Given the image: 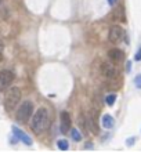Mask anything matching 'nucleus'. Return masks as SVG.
Returning a JSON list of instances; mask_svg holds the SVG:
<instances>
[{
    "label": "nucleus",
    "instance_id": "obj_1",
    "mask_svg": "<svg viewBox=\"0 0 141 152\" xmlns=\"http://www.w3.org/2000/svg\"><path fill=\"white\" fill-rule=\"evenodd\" d=\"M50 126V116H48V111L46 108H39L36 113L33 115L32 122H31V127L36 134H40L42 132H45L46 129Z\"/></svg>",
    "mask_w": 141,
    "mask_h": 152
},
{
    "label": "nucleus",
    "instance_id": "obj_2",
    "mask_svg": "<svg viewBox=\"0 0 141 152\" xmlns=\"http://www.w3.org/2000/svg\"><path fill=\"white\" fill-rule=\"evenodd\" d=\"M21 100V90L18 87H11L8 88L7 94L4 97V108L6 111L11 112L14 111V108H17V105Z\"/></svg>",
    "mask_w": 141,
    "mask_h": 152
},
{
    "label": "nucleus",
    "instance_id": "obj_3",
    "mask_svg": "<svg viewBox=\"0 0 141 152\" xmlns=\"http://www.w3.org/2000/svg\"><path fill=\"white\" fill-rule=\"evenodd\" d=\"M33 113V104L31 101H24L17 111V120L20 123H26Z\"/></svg>",
    "mask_w": 141,
    "mask_h": 152
},
{
    "label": "nucleus",
    "instance_id": "obj_4",
    "mask_svg": "<svg viewBox=\"0 0 141 152\" xmlns=\"http://www.w3.org/2000/svg\"><path fill=\"white\" fill-rule=\"evenodd\" d=\"M12 80H14V73L11 71H8V69L0 71V90L7 88L12 83Z\"/></svg>",
    "mask_w": 141,
    "mask_h": 152
},
{
    "label": "nucleus",
    "instance_id": "obj_5",
    "mask_svg": "<svg viewBox=\"0 0 141 152\" xmlns=\"http://www.w3.org/2000/svg\"><path fill=\"white\" fill-rule=\"evenodd\" d=\"M61 118V133H68L71 130V126H72V119H71V115H69L66 111H62L60 115Z\"/></svg>",
    "mask_w": 141,
    "mask_h": 152
},
{
    "label": "nucleus",
    "instance_id": "obj_6",
    "mask_svg": "<svg viewBox=\"0 0 141 152\" xmlns=\"http://www.w3.org/2000/svg\"><path fill=\"white\" fill-rule=\"evenodd\" d=\"M122 36H123V29L119 26V25H113L112 28H111V31H109V42L111 43H116V42H119V40L122 39Z\"/></svg>",
    "mask_w": 141,
    "mask_h": 152
},
{
    "label": "nucleus",
    "instance_id": "obj_7",
    "mask_svg": "<svg viewBox=\"0 0 141 152\" xmlns=\"http://www.w3.org/2000/svg\"><path fill=\"white\" fill-rule=\"evenodd\" d=\"M12 133H14V136L18 138L20 141H22L24 144H26V145H31L32 144V138L26 134V133H24L22 130H21L20 127H17V126H12Z\"/></svg>",
    "mask_w": 141,
    "mask_h": 152
},
{
    "label": "nucleus",
    "instance_id": "obj_8",
    "mask_svg": "<svg viewBox=\"0 0 141 152\" xmlns=\"http://www.w3.org/2000/svg\"><path fill=\"white\" fill-rule=\"evenodd\" d=\"M101 75H104L108 79H115L116 77V71L111 64L105 62V64L101 65Z\"/></svg>",
    "mask_w": 141,
    "mask_h": 152
},
{
    "label": "nucleus",
    "instance_id": "obj_9",
    "mask_svg": "<svg viewBox=\"0 0 141 152\" xmlns=\"http://www.w3.org/2000/svg\"><path fill=\"white\" fill-rule=\"evenodd\" d=\"M108 57L112 62H121V61H123V58H125V54H123V51L119 50V48H112V50L108 51Z\"/></svg>",
    "mask_w": 141,
    "mask_h": 152
},
{
    "label": "nucleus",
    "instance_id": "obj_10",
    "mask_svg": "<svg viewBox=\"0 0 141 152\" xmlns=\"http://www.w3.org/2000/svg\"><path fill=\"white\" fill-rule=\"evenodd\" d=\"M112 20L121 21V22H126V14L123 7H115L112 11Z\"/></svg>",
    "mask_w": 141,
    "mask_h": 152
},
{
    "label": "nucleus",
    "instance_id": "obj_11",
    "mask_svg": "<svg viewBox=\"0 0 141 152\" xmlns=\"http://www.w3.org/2000/svg\"><path fill=\"white\" fill-rule=\"evenodd\" d=\"M101 123H102V127L104 129H112L113 124H115V120L111 115H104L102 119H101Z\"/></svg>",
    "mask_w": 141,
    "mask_h": 152
},
{
    "label": "nucleus",
    "instance_id": "obj_12",
    "mask_svg": "<svg viewBox=\"0 0 141 152\" xmlns=\"http://www.w3.org/2000/svg\"><path fill=\"white\" fill-rule=\"evenodd\" d=\"M90 127H91V130H93L94 134H97L98 133V124H97V118H96V112L91 113V116H90Z\"/></svg>",
    "mask_w": 141,
    "mask_h": 152
},
{
    "label": "nucleus",
    "instance_id": "obj_13",
    "mask_svg": "<svg viewBox=\"0 0 141 152\" xmlns=\"http://www.w3.org/2000/svg\"><path fill=\"white\" fill-rule=\"evenodd\" d=\"M79 124H80V127L83 129V132H85V134H87V129H89V123H87V120L85 119V115L83 113H80V116H79Z\"/></svg>",
    "mask_w": 141,
    "mask_h": 152
},
{
    "label": "nucleus",
    "instance_id": "obj_14",
    "mask_svg": "<svg viewBox=\"0 0 141 152\" xmlns=\"http://www.w3.org/2000/svg\"><path fill=\"white\" fill-rule=\"evenodd\" d=\"M69 133H71V137H72L75 141H80L82 140V134L79 133V130H77V129H71V130H69Z\"/></svg>",
    "mask_w": 141,
    "mask_h": 152
},
{
    "label": "nucleus",
    "instance_id": "obj_15",
    "mask_svg": "<svg viewBox=\"0 0 141 152\" xmlns=\"http://www.w3.org/2000/svg\"><path fill=\"white\" fill-rule=\"evenodd\" d=\"M115 101H116V94H108V96L105 97V102L109 105V107H112L115 104Z\"/></svg>",
    "mask_w": 141,
    "mask_h": 152
},
{
    "label": "nucleus",
    "instance_id": "obj_16",
    "mask_svg": "<svg viewBox=\"0 0 141 152\" xmlns=\"http://www.w3.org/2000/svg\"><path fill=\"white\" fill-rule=\"evenodd\" d=\"M57 145H58V148L62 149V151H66L69 148V144L66 140H58L57 141Z\"/></svg>",
    "mask_w": 141,
    "mask_h": 152
},
{
    "label": "nucleus",
    "instance_id": "obj_17",
    "mask_svg": "<svg viewBox=\"0 0 141 152\" xmlns=\"http://www.w3.org/2000/svg\"><path fill=\"white\" fill-rule=\"evenodd\" d=\"M134 83H136V86H137L138 88H141V76H137V77L134 79Z\"/></svg>",
    "mask_w": 141,
    "mask_h": 152
},
{
    "label": "nucleus",
    "instance_id": "obj_18",
    "mask_svg": "<svg viewBox=\"0 0 141 152\" xmlns=\"http://www.w3.org/2000/svg\"><path fill=\"white\" fill-rule=\"evenodd\" d=\"M134 60H136V61H140V60H141V48H138V51L136 53V56H134Z\"/></svg>",
    "mask_w": 141,
    "mask_h": 152
},
{
    "label": "nucleus",
    "instance_id": "obj_19",
    "mask_svg": "<svg viewBox=\"0 0 141 152\" xmlns=\"http://www.w3.org/2000/svg\"><path fill=\"white\" fill-rule=\"evenodd\" d=\"M130 69H132V62L127 61V62H126V72H129Z\"/></svg>",
    "mask_w": 141,
    "mask_h": 152
},
{
    "label": "nucleus",
    "instance_id": "obj_20",
    "mask_svg": "<svg viewBox=\"0 0 141 152\" xmlns=\"http://www.w3.org/2000/svg\"><path fill=\"white\" fill-rule=\"evenodd\" d=\"M118 0H108V3L111 4V6H115V3H116Z\"/></svg>",
    "mask_w": 141,
    "mask_h": 152
},
{
    "label": "nucleus",
    "instance_id": "obj_21",
    "mask_svg": "<svg viewBox=\"0 0 141 152\" xmlns=\"http://www.w3.org/2000/svg\"><path fill=\"white\" fill-rule=\"evenodd\" d=\"M133 141H134V138H130V140H127V145H133Z\"/></svg>",
    "mask_w": 141,
    "mask_h": 152
},
{
    "label": "nucleus",
    "instance_id": "obj_22",
    "mask_svg": "<svg viewBox=\"0 0 141 152\" xmlns=\"http://www.w3.org/2000/svg\"><path fill=\"white\" fill-rule=\"evenodd\" d=\"M1 47H3V46L0 44V62H1V60H3V56H1Z\"/></svg>",
    "mask_w": 141,
    "mask_h": 152
},
{
    "label": "nucleus",
    "instance_id": "obj_23",
    "mask_svg": "<svg viewBox=\"0 0 141 152\" xmlns=\"http://www.w3.org/2000/svg\"><path fill=\"white\" fill-rule=\"evenodd\" d=\"M0 4H1V0H0Z\"/></svg>",
    "mask_w": 141,
    "mask_h": 152
}]
</instances>
